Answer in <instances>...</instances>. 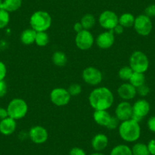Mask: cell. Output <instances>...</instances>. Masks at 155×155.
Segmentation results:
<instances>
[{"label": "cell", "mask_w": 155, "mask_h": 155, "mask_svg": "<svg viewBox=\"0 0 155 155\" xmlns=\"http://www.w3.org/2000/svg\"><path fill=\"white\" fill-rule=\"evenodd\" d=\"M7 74V67L3 62L0 61V81H3Z\"/></svg>", "instance_id": "obj_33"}, {"label": "cell", "mask_w": 155, "mask_h": 155, "mask_svg": "<svg viewBox=\"0 0 155 155\" xmlns=\"http://www.w3.org/2000/svg\"><path fill=\"white\" fill-rule=\"evenodd\" d=\"M113 31L115 34V35H116V34L120 35V34H122L123 33V31H124V28H123V26H121L120 25H118L115 27L114 29L113 30Z\"/></svg>", "instance_id": "obj_38"}, {"label": "cell", "mask_w": 155, "mask_h": 155, "mask_svg": "<svg viewBox=\"0 0 155 155\" xmlns=\"http://www.w3.org/2000/svg\"><path fill=\"white\" fill-rule=\"evenodd\" d=\"M110 155H132V148L126 144H118L112 149Z\"/></svg>", "instance_id": "obj_25"}, {"label": "cell", "mask_w": 155, "mask_h": 155, "mask_svg": "<svg viewBox=\"0 0 155 155\" xmlns=\"http://www.w3.org/2000/svg\"><path fill=\"white\" fill-rule=\"evenodd\" d=\"M82 79L91 86H97L102 82L103 74L100 69L93 66L84 68L82 71Z\"/></svg>", "instance_id": "obj_11"}, {"label": "cell", "mask_w": 155, "mask_h": 155, "mask_svg": "<svg viewBox=\"0 0 155 155\" xmlns=\"http://www.w3.org/2000/svg\"><path fill=\"white\" fill-rule=\"evenodd\" d=\"M7 111L9 117L17 120L23 119L28 112V105L21 98H14L8 103Z\"/></svg>", "instance_id": "obj_5"}, {"label": "cell", "mask_w": 155, "mask_h": 155, "mask_svg": "<svg viewBox=\"0 0 155 155\" xmlns=\"http://www.w3.org/2000/svg\"><path fill=\"white\" fill-rule=\"evenodd\" d=\"M109 144V138L105 134L98 133L93 137L91 146L96 152H101L105 150Z\"/></svg>", "instance_id": "obj_18"}, {"label": "cell", "mask_w": 155, "mask_h": 155, "mask_svg": "<svg viewBox=\"0 0 155 155\" xmlns=\"http://www.w3.org/2000/svg\"><path fill=\"white\" fill-rule=\"evenodd\" d=\"M50 42V37L47 31H42V32H37L35 38V44L38 47H44L47 45Z\"/></svg>", "instance_id": "obj_26"}, {"label": "cell", "mask_w": 155, "mask_h": 155, "mask_svg": "<svg viewBox=\"0 0 155 155\" xmlns=\"http://www.w3.org/2000/svg\"><path fill=\"white\" fill-rule=\"evenodd\" d=\"M93 119L97 124L110 130L117 129L120 123V120L116 116H111L107 110H94Z\"/></svg>", "instance_id": "obj_4"}, {"label": "cell", "mask_w": 155, "mask_h": 155, "mask_svg": "<svg viewBox=\"0 0 155 155\" xmlns=\"http://www.w3.org/2000/svg\"><path fill=\"white\" fill-rule=\"evenodd\" d=\"M31 28L36 32L47 31L52 25V17L47 12L43 10L36 11L30 18Z\"/></svg>", "instance_id": "obj_3"}, {"label": "cell", "mask_w": 155, "mask_h": 155, "mask_svg": "<svg viewBox=\"0 0 155 155\" xmlns=\"http://www.w3.org/2000/svg\"><path fill=\"white\" fill-rule=\"evenodd\" d=\"M80 22L82 25L83 28L84 30H88V31H90L94 26L95 24H96V18H95L94 15L87 13V14H85L84 15L82 16Z\"/></svg>", "instance_id": "obj_24"}, {"label": "cell", "mask_w": 155, "mask_h": 155, "mask_svg": "<svg viewBox=\"0 0 155 155\" xmlns=\"http://www.w3.org/2000/svg\"><path fill=\"white\" fill-rule=\"evenodd\" d=\"M149 59L142 51L136 50L129 57V66L135 72L145 73L149 68Z\"/></svg>", "instance_id": "obj_6"}, {"label": "cell", "mask_w": 155, "mask_h": 155, "mask_svg": "<svg viewBox=\"0 0 155 155\" xmlns=\"http://www.w3.org/2000/svg\"><path fill=\"white\" fill-rule=\"evenodd\" d=\"M8 111H7V109L4 108V107H0V120H3V119L8 117Z\"/></svg>", "instance_id": "obj_39"}, {"label": "cell", "mask_w": 155, "mask_h": 155, "mask_svg": "<svg viewBox=\"0 0 155 155\" xmlns=\"http://www.w3.org/2000/svg\"><path fill=\"white\" fill-rule=\"evenodd\" d=\"M144 15L150 18H155V4H150L147 5L144 9Z\"/></svg>", "instance_id": "obj_32"}, {"label": "cell", "mask_w": 155, "mask_h": 155, "mask_svg": "<svg viewBox=\"0 0 155 155\" xmlns=\"http://www.w3.org/2000/svg\"><path fill=\"white\" fill-rule=\"evenodd\" d=\"M133 111H132V105L129 101H123L115 109V116L120 122L132 119Z\"/></svg>", "instance_id": "obj_14"}, {"label": "cell", "mask_w": 155, "mask_h": 155, "mask_svg": "<svg viewBox=\"0 0 155 155\" xmlns=\"http://www.w3.org/2000/svg\"><path fill=\"white\" fill-rule=\"evenodd\" d=\"M117 94L123 101H129L135 97L137 95V89L129 82H126L118 87Z\"/></svg>", "instance_id": "obj_16"}, {"label": "cell", "mask_w": 155, "mask_h": 155, "mask_svg": "<svg viewBox=\"0 0 155 155\" xmlns=\"http://www.w3.org/2000/svg\"><path fill=\"white\" fill-rule=\"evenodd\" d=\"M2 2H3V0H0V7H1V5H2Z\"/></svg>", "instance_id": "obj_42"}, {"label": "cell", "mask_w": 155, "mask_h": 155, "mask_svg": "<svg viewBox=\"0 0 155 155\" xmlns=\"http://www.w3.org/2000/svg\"><path fill=\"white\" fill-rule=\"evenodd\" d=\"M52 62L56 66L64 67L68 62V58L65 53L62 51H56L52 56Z\"/></svg>", "instance_id": "obj_22"}, {"label": "cell", "mask_w": 155, "mask_h": 155, "mask_svg": "<svg viewBox=\"0 0 155 155\" xmlns=\"http://www.w3.org/2000/svg\"><path fill=\"white\" fill-rule=\"evenodd\" d=\"M30 139L34 144H41L47 141L49 137L48 131L46 128L41 126H34L30 129L28 132Z\"/></svg>", "instance_id": "obj_13"}, {"label": "cell", "mask_w": 155, "mask_h": 155, "mask_svg": "<svg viewBox=\"0 0 155 155\" xmlns=\"http://www.w3.org/2000/svg\"><path fill=\"white\" fill-rule=\"evenodd\" d=\"M89 104L94 110H108L114 103V95L107 87H97L88 97Z\"/></svg>", "instance_id": "obj_1"}, {"label": "cell", "mask_w": 155, "mask_h": 155, "mask_svg": "<svg viewBox=\"0 0 155 155\" xmlns=\"http://www.w3.org/2000/svg\"><path fill=\"white\" fill-rule=\"evenodd\" d=\"M147 148L150 155H155V139H151L147 143Z\"/></svg>", "instance_id": "obj_37"}, {"label": "cell", "mask_w": 155, "mask_h": 155, "mask_svg": "<svg viewBox=\"0 0 155 155\" xmlns=\"http://www.w3.org/2000/svg\"><path fill=\"white\" fill-rule=\"evenodd\" d=\"M74 43L78 49L85 51L90 50L93 47L94 44V37L90 31L84 29L81 32L76 34Z\"/></svg>", "instance_id": "obj_9"}, {"label": "cell", "mask_w": 155, "mask_h": 155, "mask_svg": "<svg viewBox=\"0 0 155 155\" xmlns=\"http://www.w3.org/2000/svg\"><path fill=\"white\" fill-rule=\"evenodd\" d=\"M132 73H133V70L131 68V67L129 65H126V66L122 67L119 70L118 76L120 79L123 80V81H129Z\"/></svg>", "instance_id": "obj_28"}, {"label": "cell", "mask_w": 155, "mask_h": 155, "mask_svg": "<svg viewBox=\"0 0 155 155\" xmlns=\"http://www.w3.org/2000/svg\"><path fill=\"white\" fill-rule=\"evenodd\" d=\"M115 43V34L113 31H105L101 33L96 38V44L100 49L107 50L113 47Z\"/></svg>", "instance_id": "obj_15"}, {"label": "cell", "mask_w": 155, "mask_h": 155, "mask_svg": "<svg viewBox=\"0 0 155 155\" xmlns=\"http://www.w3.org/2000/svg\"><path fill=\"white\" fill-rule=\"evenodd\" d=\"M68 91V93L70 94L71 97H76L78 96L80 94L82 91V87L79 84H77V83H73V84H70L68 88L67 89Z\"/></svg>", "instance_id": "obj_30"}, {"label": "cell", "mask_w": 155, "mask_h": 155, "mask_svg": "<svg viewBox=\"0 0 155 155\" xmlns=\"http://www.w3.org/2000/svg\"><path fill=\"white\" fill-rule=\"evenodd\" d=\"M69 155H87L86 152L82 148L78 147H74L70 150Z\"/></svg>", "instance_id": "obj_34"}, {"label": "cell", "mask_w": 155, "mask_h": 155, "mask_svg": "<svg viewBox=\"0 0 155 155\" xmlns=\"http://www.w3.org/2000/svg\"><path fill=\"white\" fill-rule=\"evenodd\" d=\"M135 17L132 13H123L119 17V25L123 26L124 28H132L135 23Z\"/></svg>", "instance_id": "obj_21"}, {"label": "cell", "mask_w": 155, "mask_h": 155, "mask_svg": "<svg viewBox=\"0 0 155 155\" xmlns=\"http://www.w3.org/2000/svg\"><path fill=\"white\" fill-rule=\"evenodd\" d=\"M36 32L32 28H28L23 31L21 34L20 41L25 45H31L35 43Z\"/></svg>", "instance_id": "obj_19"}, {"label": "cell", "mask_w": 155, "mask_h": 155, "mask_svg": "<svg viewBox=\"0 0 155 155\" xmlns=\"http://www.w3.org/2000/svg\"><path fill=\"white\" fill-rule=\"evenodd\" d=\"M90 155H105L104 153H101V152H94V153H91V154Z\"/></svg>", "instance_id": "obj_41"}, {"label": "cell", "mask_w": 155, "mask_h": 155, "mask_svg": "<svg viewBox=\"0 0 155 155\" xmlns=\"http://www.w3.org/2000/svg\"><path fill=\"white\" fill-rule=\"evenodd\" d=\"M9 21L10 13L2 8H0V30L6 28Z\"/></svg>", "instance_id": "obj_29"}, {"label": "cell", "mask_w": 155, "mask_h": 155, "mask_svg": "<svg viewBox=\"0 0 155 155\" xmlns=\"http://www.w3.org/2000/svg\"><path fill=\"white\" fill-rule=\"evenodd\" d=\"M73 28H74V31H75L76 34H77V33L81 32V31H83V30H84L82 25H81V22L80 21L76 22V23L74 25V26H73Z\"/></svg>", "instance_id": "obj_40"}, {"label": "cell", "mask_w": 155, "mask_h": 155, "mask_svg": "<svg viewBox=\"0 0 155 155\" xmlns=\"http://www.w3.org/2000/svg\"><path fill=\"white\" fill-rule=\"evenodd\" d=\"M8 91V86L5 80L0 81V97H3Z\"/></svg>", "instance_id": "obj_35"}, {"label": "cell", "mask_w": 155, "mask_h": 155, "mask_svg": "<svg viewBox=\"0 0 155 155\" xmlns=\"http://www.w3.org/2000/svg\"><path fill=\"white\" fill-rule=\"evenodd\" d=\"M133 28L138 35L147 37L151 33L153 29L151 18L147 17L144 14L139 15L135 17Z\"/></svg>", "instance_id": "obj_7"}, {"label": "cell", "mask_w": 155, "mask_h": 155, "mask_svg": "<svg viewBox=\"0 0 155 155\" xmlns=\"http://www.w3.org/2000/svg\"><path fill=\"white\" fill-rule=\"evenodd\" d=\"M23 0H3L0 8H2L9 13L15 12L20 9Z\"/></svg>", "instance_id": "obj_20"}, {"label": "cell", "mask_w": 155, "mask_h": 155, "mask_svg": "<svg viewBox=\"0 0 155 155\" xmlns=\"http://www.w3.org/2000/svg\"><path fill=\"white\" fill-rule=\"evenodd\" d=\"M98 23L106 31H113L119 25V16L111 10H105L99 15Z\"/></svg>", "instance_id": "obj_8"}, {"label": "cell", "mask_w": 155, "mask_h": 155, "mask_svg": "<svg viewBox=\"0 0 155 155\" xmlns=\"http://www.w3.org/2000/svg\"><path fill=\"white\" fill-rule=\"evenodd\" d=\"M150 110V106L148 101L145 99H139L135 101L132 105V119H133L135 121L140 122L141 121L143 118H144L149 113Z\"/></svg>", "instance_id": "obj_12"}, {"label": "cell", "mask_w": 155, "mask_h": 155, "mask_svg": "<svg viewBox=\"0 0 155 155\" xmlns=\"http://www.w3.org/2000/svg\"><path fill=\"white\" fill-rule=\"evenodd\" d=\"M132 155H150L147 144L141 142H137L132 148Z\"/></svg>", "instance_id": "obj_27"}, {"label": "cell", "mask_w": 155, "mask_h": 155, "mask_svg": "<svg viewBox=\"0 0 155 155\" xmlns=\"http://www.w3.org/2000/svg\"><path fill=\"white\" fill-rule=\"evenodd\" d=\"M145 75H144V73H141V72H135L133 71L132 76H131L130 79H129V82L132 85H133L134 87L138 88L140 86L143 85V84H145Z\"/></svg>", "instance_id": "obj_23"}, {"label": "cell", "mask_w": 155, "mask_h": 155, "mask_svg": "<svg viewBox=\"0 0 155 155\" xmlns=\"http://www.w3.org/2000/svg\"><path fill=\"white\" fill-rule=\"evenodd\" d=\"M17 129V121L9 116L0 120V133L3 135H10Z\"/></svg>", "instance_id": "obj_17"}, {"label": "cell", "mask_w": 155, "mask_h": 155, "mask_svg": "<svg viewBox=\"0 0 155 155\" xmlns=\"http://www.w3.org/2000/svg\"><path fill=\"white\" fill-rule=\"evenodd\" d=\"M71 95L68 90L64 87H56L51 91L50 99L52 104L57 107H64L68 104L71 101Z\"/></svg>", "instance_id": "obj_10"}, {"label": "cell", "mask_w": 155, "mask_h": 155, "mask_svg": "<svg viewBox=\"0 0 155 155\" xmlns=\"http://www.w3.org/2000/svg\"><path fill=\"white\" fill-rule=\"evenodd\" d=\"M137 89V94H138L139 96L144 97L147 96L150 93V88H149L148 86L146 85L145 84H143V85L138 87Z\"/></svg>", "instance_id": "obj_31"}, {"label": "cell", "mask_w": 155, "mask_h": 155, "mask_svg": "<svg viewBox=\"0 0 155 155\" xmlns=\"http://www.w3.org/2000/svg\"><path fill=\"white\" fill-rule=\"evenodd\" d=\"M119 135L123 141L126 142H135L141 136V126L138 122L133 119L120 122L118 127Z\"/></svg>", "instance_id": "obj_2"}, {"label": "cell", "mask_w": 155, "mask_h": 155, "mask_svg": "<svg viewBox=\"0 0 155 155\" xmlns=\"http://www.w3.org/2000/svg\"><path fill=\"white\" fill-rule=\"evenodd\" d=\"M147 126L150 132L155 133V116H151L147 122Z\"/></svg>", "instance_id": "obj_36"}]
</instances>
